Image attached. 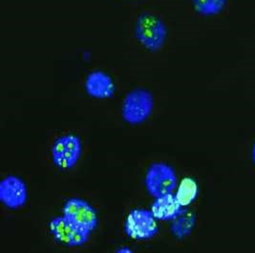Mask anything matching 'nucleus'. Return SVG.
I'll use <instances>...</instances> for the list:
<instances>
[{"mask_svg": "<svg viewBox=\"0 0 255 253\" xmlns=\"http://www.w3.org/2000/svg\"><path fill=\"white\" fill-rule=\"evenodd\" d=\"M126 23L129 39L145 54H160L168 45L171 22L161 9L148 3L132 7Z\"/></svg>", "mask_w": 255, "mask_h": 253, "instance_id": "obj_1", "label": "nucleus"}, {"mask_svg": "<svg viewBox=\"0 0 255 253\" xmlns=\"http://www.w3.org/2000/svg\"><path fill=\"white\" fill-rule=\"evenodd\" d=\"M232 0H184L185 23L212 25L223 23L229 16Z\"/></svg>", "mask_w": 255, "mask_h": 253, "instance_id": "obj_2", "label": "nucleus"}, {"mask_svg": "<svg viewBox=\"0 0 255 253\" xmlns=\"http://www.w3.org/2000/svg\"><path fill=\"white\" fill-rule=\"evenodd\" d=\"M155 106V98L150 90L143 87L131 89L124 98L122 117L131 126L141 125L148 120Z\"/></svg>", "mask_w": 255, "mask_h": 253, "instance_id": "obj_3", "label": "nucleus"}, {"mask_svg": "<svg viewBox=\"0 0 255 253\" xmlns=\"http://www.w3.org/2000/svg\"><path fill=\"white\" fill-rule=\"evenodd\" d=\"M145 187L152 197L172 193L177 185V177L173 168L163 162L151 164L145 175Z\"/></svg>", "mask_w": 255, "mask_h": 253, "instance_id": "obj_4", "label": "nucleus"}, {"mask_svg": "<svg viewBox=\"0 0 255 253\" xmlns=\"http://www.w3.org/2000/svg\"><path fill=\"white\" fill-rule=\"evenodd\" d=\"M51 154L57 167L61 170H69L77 164L81 157V139L74 134L59 137L54 142Z\"/></svg>", "mask_w": 255, "mask_h": 253, "instance_id": "obj_5", "label": "nucleus"}, {"mask_svg": "<svg viewBox=\"0 0 255 253\" xmlns=\"http://www.w3.org/2000/svg\"><path fill=\"white\" fill-rule=\"evenodd\" d=\"M125 229L134 240H148L156 235L159 227L151 210L136 208L128 214Z\"/></svg>", "mask_w": 255, "mask_h": 253, "instance_id": "obj_6", "label": "nucleus"}, {"mask_svg": "<svg viewBox=\"0 0 255 253\" xmlns=\"http://www.w3.org/2000/svg\"><path fill=\"white\" fill-rule=\"evenodd\" d=\"M63 216L77 228L91 233L98 226L96 210L87 202L73 198L68 200L63 207Z\"/></svg>", "mask_w": 255, "mask_h": 253, "instance_id": "obj_7", "label": "nucleus"}, {"mask_svg": "<svg viewBox=\"0 0 255 253\" xmlns=\"http://www.w3.org/2000/svg\"><path fill=\"white\" fill-rule=\"evenodd\" d=\"M83 88L87 96L95 100H109L115 96L116 81L105 70L90 71L83 81Z\"/></svg>", "mask_w": 255, "mask_h": 253, "instance_id": "obj_8", "label": "nucleus"}, {"mask_svg": "<svg viewBox=\"0 0 255 253\" xmlns=\"http://www.w3.org/2000/svg\"><path fill=\"white\" fill-rule=\"evenodd\" d=\"M27 197V186L17 176H6L0 182V201L5 207L18 209L26 204Z\"/></svg>", "mask_w": 255, "mask_h": 253, "instance_id": "obj_9", "label": "nucleus"}, {"mask_svg": "<svg viewBox=\"0 0 255 253\" xmlns=\"http://www.w3.org/2000/svg\"><path fill=\"white\" fill-rule=\"evenodd\" d=\"M50 230L56 240L69 247H79L86 243L89 234L74 226L64 216L56 217L50 223Z\"/></svg>", "mask_w": 255, "mask_h": 253, "instance_id": "obj_10", "label": "nucleus"}, {"mask_svg": "<svg viewBox=\"0 0 255 253\" xmlns=\"http://www.w3.org/2000/svg\"><path fill=\"white\" fill-rule=\"evenodd\" d=\"M183 210L176 195L172 193L157 197L151 206V212L155 218L161 221L173 220Z\"/></svg>", "mask_w": 255, "mask_h": 253, "instance_id": "obj_11", "label": "nucleus"}, {"mask_svg": "<svg viewBox=\"0 0 255 253\" xmlns=\"http://www.w3.org/2000/svg\"><path fill=\"white\" fill-rule=\"evenodd\" d=\"M175 195L182 207L189 206L191 203L194 202L198 195V185L196 181L190 177L184 178L179 184Z\"/></svg>", "mask_w": 255, "mask_h": 253, "instance_id": "obj_12", "label": "nucleus"}, {"mask_svg": "<svg viewBox=\"0 0 255 253\" xmlns=\"http://www.w3.org/2000/svg\"><path fill=\"white\" fill-rule=\"evenodd\" d=\"M171 232L175 237L183 239L187 236L194 227L195 217L193 213L183 210L176 218L172 220Z\"/></svg>", "mask_w": 255, "mask_h": 253, "instance_id": "obj_13", "label": "nucleus"}, {"mask_svg": "<svg viewBox=\"0 0 255 253\" xmlns=\"http://www.w3.org/2000/svg\"><path fill=\"white\" fill-rule=\"evenodd\" d=\"M125 4L130 5V7H136V6H139L142 4H146V0H119Z\"/></svg>", "mask_w": 255, "mask_h": 253, "instance_id": "obj_14", "label": "nucleus"}, {"mask_svg": "<svg viewBox=\"0 0 255 253\" xmlns=\"http://www.w3.org/2000/svg\"><path fill=\"white\" fill-rule=\"evenodd\" d=\"M253 160H254L255 163V145H254V148H253Z\"/></svg>", "mask_w": 255, "mask_h": 253, "instance_id": "obj_15", "label": "nucleus"}]
</instances>
